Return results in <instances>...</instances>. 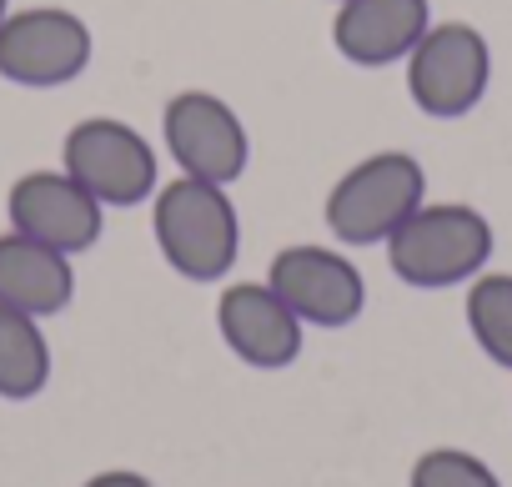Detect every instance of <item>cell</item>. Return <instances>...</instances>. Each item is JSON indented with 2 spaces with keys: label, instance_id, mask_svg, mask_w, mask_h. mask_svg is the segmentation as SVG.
I'll return each instance as SVG.
<instances>
[{
  "label": "cell",
  "instance_id": "16",
  "mask_svg": "<svg viewBox=\"0 0 512 487\" xmlns=\"http://www.w3.org/2000/svg\"><path fill=\"white\" fill-rule=\"evenodd\" d=\"M81 487H156V482L146 472H136V467H106V472L86 477Z\"/></svg>",
  "mask_w": 512,
  "mask_h": 487
},
{
  "label": "cell",
  "instance_id": "8",
  "mask_svg": "<svg viewBox=\"0 0 512 487\" xmlns=\"http://www.w3.org/2000/svg\"><path fill=\"white\" fill-rule=\"evenodd\" d=\"M267 287L302 317V327H352L367 307V282L362 267L337 252V247H317V241H297L282 247L267 267Z\"/></svg>",
  "mask_w": 512,
  "mask_h": 487
},
{
  "label": "cell",
  "instance_id": "15",
  "mask_svg": "<svg viewBox=\"0 0 512 487\" xmlns=\"http://www.w3.org/2000/svg\"><path fill=\"white\" fill-rule=\"evenodd\" d=\"M407 487H502V477L467 447H427L412 462Z\"/></svg>",
  "mask_w": 512,
  "mask_h": 487
},
{
  "label": "cell",
  "instance_id": "11",
  "mask_svg": "<svg viewBox=\"0 0 512 487\" xmlns=\"http://www.w3.org/2000/svg\"><path fill=\"white\" fill-rule=\"evenodd\" d=\"M432 26V0H342L332 16V46L362 71H382L412 56Z\"/></svg>",
  "mask_w": 512,
  "mask_h": 487
},
{
  "label": "cell",
  "instance_id": "1",
  "mask_svg": "<svg viewBox=\"0 0 512 487\" xmlns=\"http://www.w3.org/2000/svg\"><path fill=\"white\" fill-rule=\"evenodd\" d=\"M151 236L166 267L186 282H226L241 257V216L216 181L171 176L151 196Z\"/></svg>",
  "mask_w": 512,
  "mask_h": 487
},
{
  "label": "cell",
  "instance_id": "2",
  "mask_svg": "<svg viewBox=\"0 0 512 487\" xmlns=\"http://www.w3.org/2000/svg\"><path fill=\"white\" fill-rule=\"evenodd\" d=\"M497 247L492 221L467 201H422L392 236H387V267L397 282L417 292L467 287L487 272Z\"/></svg>",
  "mask_w": 512,
  "mask_h": 487
},
{
  "label": "cell",
  "instance_id": "6",
  "mask_svg": "<svg viewBox=\"0 0 512 487\" xmlns=\"http://www.w3.org/2000/svg\"><path fill=\"white\" fill-rule=\"evenodd\" d=\"M96 56L91 26L66 6H26L0 21V76L26 91H56L86 76Z\"/></svg>",
  "mask_w": 512,
  "mask_h": 487
},
{
  "label": "cell",
  "instance_id": "10",
  "mask_svg": "<svg viewBox=\"0 0 512 487\" xmlns=\"http://www.w3.org/2000/svg\"><path fill=\"white\" fill-rule=\"evenodd\" d=\"M216 332L226 352L256 372H282L302 357V317L267 282H231L216 297Z\"/></svg>",
  "mask_w": 512,
  "mask_h": 487
},
{
  "label": "cell",
  "instance_id": "3",
  "mask_svg": "<svg viewBox=\"0 0 512 487\" xmlns=\"http://www.w3.org/2000/svg\"><path fill=\"white\" fill-rule=\"evenodd\" d=\"M427 201V171L412 151H372L327 191V231L342 247H387V236Z\"/></svg>",
  "mask_w": 512,
  "mask_h": 487
},
{
  "label": "cell",
  "instance_id": "7",
  "mask_svg": "<svg viewBox=\"0 0 512 487\" xmlns=\"http://www.w3.org/2000/svg\"><path fill=\"white\" fill-rule=\"evenodd\" d=\"M161 146L181 176L231 186L251 166V136L231 101L216 91H176L161 111Z\"/></svg>",
  "mask_w": 512,
  "mask_h": 487
},
{
  "label": "cell",
  "instance_id": "5",
  "mask_svg": "<svg viewBox=\"0 0 512 487\" xmlns=\"http://www.w3.org/2000/svg\"><path fill=\"white\" fill-rule=\"evenodd\" d=\"M402 66L412 106L432 121H457L477 111L492 86V46L467 21H432Z\"/></svg>",
  "mask_w": 512,
  "mask_h": 487
},
{
  "label": "cell",
  "instance_id": "9",
  "mask_svg": "<svg viewBox=\"0 0 512 487\" xmlns=\"http://www.w3.org/2000/svg\"><path fill=\"white\" fill-rule=\"evenodd\" d=\"M6 211H11V231L36 236L66 257L91 252L106 231V206L76 176H66L61 166H41V171L16 176Z\"/></svg>",
  "mask_w": 512,
  "mask_h": 487
},
{
  "label": "cell",
  "instance_id": "12",
  "mask_svg": "<svg viewBox=\"0 0 512 487\" xmlns=\"http://www.w3.org/2000/svg\"><path fill=\"white\" fill-rule=\"evenodd\" d=\"M76 257L46 247L36 236L6 231L0 236V307H16L26 317H56L76 297Z\"/></svg>",
  "mask_w": 512,
  "mask_h": 487
},
{
  "label": "cell",
  "instance_id": "18",
  "mask_svg": "<svg viewBox=\"0 0 512 487\" xmlns=\"http://www.w3.org/2000/svg\"><path fill=\"white\" fill-rule=\"evenodd\" d=\"M332 6H342V0H332Z\"/></svg>",
  "mask_w": 512,
  "mask_h": 487
},
{
  "label": "cell",
  "instance_id": "4",
  "mask_svg": "<svg viewBox=\"0 0 512 487\" xmlns=\"http://www.w3.org/2000/svg\"><path fill=\"white\" fill-rule=\"evenodd\" d=\"M61 171L76 176L101 206H141L161 186V156L121 116H86L61 141Z\"/></svg>",
  "mask_w": 512,
  "mask_h": 487
},
{
  "label": "cell",
  "instance_id": "14",
  "mask_svg": "<svg viewBox=\"0 0 512 487\" xmlns=\"http://www.w3.org/2000/svg\"><path fill=\"white\" fill-rule=\"evenodd\" d=\"M462 317L472 342L482 347L487 362L512 372V272H482L467 282Z\"/></svg>",
  "mask_w": 512,
  "mask_h": 487
},
{
  "label": "cell",
  "instance_id": "13",
  "mask_svg": "<svg viewBox=\"0 0 512 487\" xmlns=\"http://www.w3.org/2000/svg\"><path fill=\"white\" fill-rule=\"evenodd\" d=\"M51 382V342L41 317H26L16 307H0V397L31 402Z\"/></svg>",
  "mask_w": 512,
  "mask_h": 487
},
{
  "label": "cell",
  "instance_id": "17",
  "mask_svg": "<svg viewBox=\"0 0 512 487\" xmlns=\"http://www.w3.org/2000/svg\"><path fill=\"white\" fill-rule=\"evenodd\" d=\"M11 16V0H0V21H6Z\"/></svg>",
  "mask_w": 512,
  "mask_h": 487
}]
</instances>
